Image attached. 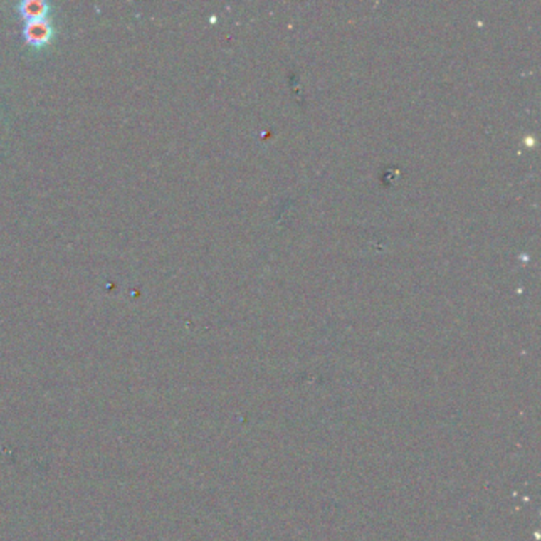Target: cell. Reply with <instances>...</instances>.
Wrapping results in <instances>:
<instances>
[{"instance_id":"6da1fadb","label":"cell","mask_w":541,"mask_h":541,"mask_svg":"<svg viewBox=\"0 0 541 541\" xmlns=\"http://www.w3.org/2000/svg\"><path fill=\"white\" fill-rule=\"evenodd\" d=\"M53 37V27L46 18L29 19L24 26V38L32 45H45Z\"/></svg>"},{"instance_id":"7a4b0ae2","label":"cell","mask_w":541,"mask_h":541,"mask_svg":"<svg viewBox=\"0 0 541 541\" xmlns=\"http://www.w3.org/2000/svg\"><path fill=\"white\" fill-rule=\"evenodd\" d=\"M19 11L21 15L26 18V21L45 18L48 11V4L43 2V0H23V2L19 4Z\"/></svg>"}]
</instances>
